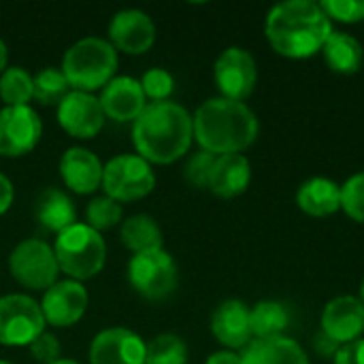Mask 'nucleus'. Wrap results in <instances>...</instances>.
Segmentation results:
<instances>
[{
    "instance_id": "obj_1",
    "label": "nucleus",
    "mask_w": 364,
    "mask_h": 364,
    "mask_svg": "<svg viewBox=\"0 0 364 364\" xmlns=\"http://www.w3.org/2000/svg\"><path fill=\"white\" fill-rule=\"evenodd\" d=\"M271 47L292 60H303L322 51L333 34V21L314 0H288L271 9L264 23Z\"/></svg>"
},
{
    "instance_id": "obj_2",
    "label": "nucleus",
    "mask_w": 364,
    "mask_h": 364,
    "mask_svg": "<svg viewBox=\"0 0 364 364\" xmlns=\"http://www.w3.org/2000/svg\"><path fill=\"white\" fill-rule=\"evenodd\" d=\"M194 141L188 109L177 102H149L132 126V143L149 164H171L183 158Z\"/></svg>"
},
{
    "instance_id": "obj_3",
    "label": "nucleus",
    "mask_w": 364,
    "mask_h": 364,
    "mask_svg": "<svg viewBox=\"0 0 364 364\" xmlns=\"http://www.w3.org/2000/svg\"><path fill=\"white\" fill-rule=\"evenodd\" d=\"M194 139L213 156L241 154L258 136V117L245 102L209 98L192 115Z\"/></svg>"
},
{
    "instance_id": "obj_4",
    "label": "nucleus",
    "mask_w": 364,
    "mask_h": 364,
    "mask_svg": "<svg viewBox=\"0 0 364 364\" xmlns=\"http://www.w3.org/2000/svg\"><path fill=\"white\" fill-rule=\"evenodd\" d=\"M117 51L115 47L98 36H85L77 41L62 58L60 70L75 92L92 94L102 90L115 75Z\"/></svg>"
},
{
    "instance_id": "obj_5",
    "label": "nucleus",
    "mask_w": 364,
    "mask_h": 364,
    "mask_svg": "<svg viewBox=\"0 0 364 364\" xmlns=\"http://www.w3.org/2000/svg\"><path fill=\"white\" fill-rule=\"evenodd\" d=\"M53 252L60 271L75 282L92 279L102 271L107 260V245L100 232L79 222L58 235Z\"/></svg>"
},
{
    "instance_id": "obj_6",
    "label": "nucleus",
    "mask_w": 364,
    "mask_h": 364,
    "mask_svg": "<svg viewBox=\"0 0 364 364\" xmlns=\"http://www.w3.org/2000/svg\"><path fill=\"white\" fill-rule=\"evenodd\" d=\"M105 196L117 203H130L145 198L156 188V175L151 164L134 154L111 158L102 168Z\"/></svg>"
},
{
    "instance_id": "obj_7",
    "label": "nucleus",
    "mask_w": 364,
    "mask_h": 364,
    "mask_svg": "<svg viewBox=\"0 0 364 364\" xmlns=\"http://www.w3.org/2000/svg\"><path fill=\"white\" fill-rule=\"evenodd\" d=\"M9 271L13 279L28 290H49L60 275L55 252L41 239H26L17 243L9 256Z\"/></svg>"
},
{
    "instance_id": "obj_8",
    "label": "nucleus",
    "mask_w": 364,
    "mask_h": 364,
    "mask_svg": "<svg viewBox=\"0 0 364 364\" xmlns=\"http://www.w3.org/2000/svg\"><path fill=\"white\" fill-rule=\"evenodd\" d=\"M128 282L136 294L149 301H162L177 288V264L164 250L134 254L128 262Z\"/></svg>"
},
{
    "instance_id": "obj_9",
    "label": "nucleus",
    "mask_w": 364,
    "mask_h": 364,
    "mask_svg": "<svg viewBox=\"0 0 364 364\" xmlns=\"http://www.w3.org/2000/svg\"><path fill=\"white\" fill-rule=\"evenodd\" d=\"M45 333L41 305L26 294H9L0 299V346L23 348Z\"/></svg>"
},
{
    "instance_id": "obj_10",
    "label": "nucleus",
    "mask_w": 364,
    "mask_h": 364,
    "mask_svg": "<svg viewBox=\"0 0 364 364\" xmlns=\"http://www.w3.org/2000/svg\"><path fill=\"white\" fill-rule=\"evenodd\" d=\"M215 85L222 92V98L243 102L247 96H252L258 79L256 60L250 51L241 47H228L224 49L213 66Z\"/></svg>"
},
{
    "instance_id": "obj_11",
    "label": "nucleus",
    "mask_w": 364,
    "mask_h": 364,
    "mask_svg": "<svg viewBox=\"0 0 364 364\" xmlns=\"http://www.w3.org/2000/svg\"><path fill=\"white\" fill-rule=\"evenodd\" d=\"M43 134L38 113L26 107H4L0 111V156L19 158L32 151Z\"/></svg>"
},
{
    "instance_id": "obj_12",
    "label": "nucleus",
    "mask_w": 364,
    "mask_h": 364,
    "mask_svg": "<svg viewBox=\"0 0 364 364\" xmlns=\"http://www.w3.org/2000/svg\"><path fill=\"white\" fill-rule=\"evenodd\" d=\"M58 122L75 139H94L105 126V111L94 94L70 90L58 105Z\"/></svg>"
},
{
    "instance_id": "obj_13",
    "label": "nucleus",
    "mask_w": 364,
    "mask_h": 364,
    "mask_svg": "<svg viewBox=\"0 0 364 364\" xmlns=\"http://www.w3.org/2000/svg\"><path fill=\"white\" fill-rule=\"evenodd\" d=\"M87 303H90L87 290L81 286V282L66 279V282H55L49 290H45L41 311L45 324H51L55 328H66L83 318Z\"/></svg>"
},
{
    "instance_id": "obj_14",
    "label": "nucleus",
    "mask_w": 364,
    "mask_h": 364,
    "mask_svg": "<svg viewBox=\"0 0 364 364\" xmlns=\"http://www.w3.org/2000/svg\"><path fill=\"white\" fill-rule=\"evenodd\" d=\"M147 343L128 328H107L90 346L92 364H145Z\"/></svg>"
},
{
    "instance_id": "obj_15",
    "label": "nucleus",
    "mask_w": 364,
    "mask_h": 364,
    "mask_svg": "<svg viewBox=\"0 0 364 364\" xmlns=\"http://www.w3.org/2000/svg\"><path fill=\"white\" fill-rule=\"evenodd\" d=\"M109 38L115 51L130 55L145 53L156 41V26L151 17L139 9H124L113 15L109 23Z\"/></svg>"
},
{
    "instance_id": "obj_16",
    "label": "nucleus",
    "mask_w": 364,
    "mask_h": 364,
    "mask_svg": "<svg viewBox=\"0 0 364 364\" xmlns=\"http://www.w3.org/2000/svg\"><path fill=\"white\" fill-rule=\"evenodd\" d=\"M322 333L339 346H348L364 335V303L356 296L333 299L322 311Z\"/></svg>"
},
{
    "instance_id": "obj_17",
    "label": "nucleus",
    "mask_w": 364,
    "mask_h": 364,
    "mask_svg": "<svg viewBox=\"0 0 364 364\" xmlns=\"http://www.w3.org/2000/svg\"><path fill=\"white\" fill-rule=\"evenodd\" d=\"M98 100L105 111V117H111L115 122H136V117L147 107L141 81L126 75L113 77L102 87Z\"/></svg>"
},
{
    "instance_id": "obj_18",
    "label": "nucleus",
    "mask_w": 364,
    "mask_h": 364,
    "mask_svg": "<svg viewBox=\"0 0 364 364\" xmlns=\"http://www.w3.org/2000/svg\"><path fill=\"white\" fill-rule=\"evenodd\" d=\"M211 333L224 348L245 350L254 339L250 326V309L245 303L237 299L220 303L211 316Z\"/></svg>"
},
{
    "instance_id": "obj_19",
    "label": "nucleus",
    "mask_w": 364,
    "mask_h": 364,
    "mask_svg": "<svg viewBox=\"0 0 364 364\" xmlns=\"http://www.w3.org/2000/svg\"><path fill=\"white\" fill-rule=\"evenodd\" d=\"M102 164L96 154L85 147H70L60 158V175L68 190L92 194L102 186Z\"/></svg>"
},
{
    "instance_id": "obj_20",
    "label": "nucleus",
    "mask_w": 364,
    "mask_h": 364,
    "mask_svg": "<svg viewBox=\"0 0 364 364\" xmlns=\"http://www.w3.org/2000/svg\"><path fill=\"white\" fill-rule=\"evenodd\" d=\"M252 181V166L243 154H226L218 156L211 177L209 190L220 198H235L247 190Z\"/></svg>"
},
{
    "instance_id": "obj_21",
    "label": "nucleus",
    "mask_w": 364,
    "mask_h": 364,
    "mask_svg": "<svg viewBox=\"0 0 364 364\" xmlns=\"http://www.w3.org/2000/svg\"><path fill=\"white\" fill-rule=\"evenodd\" d=\"M243 364H309L305 350L290 337L252 339L241 354Z\"/></svg>"
},
{
    "instance_id": "obj_22",
    "label": "nucleus",
    "mask_w": 364,
    "mask_h": 364,
    "mask_svg": "<svg viewBox=\"0 0 364 364\" xmlns=\"http://www.w3.org/2000/svg\"><path fill=\"white\" fill-rule=\"evenodd\" d=\"M296 205L311 218H328L341 209V186L326 177L307 179L296 192Z\"/></svg>"
},
{
    "instance_id": "obj_23",
    "label": "nucleus",
    "mask_w": 364,
    "mask_h": 364,
    "mask_svg": "<svg viewBox=\"0 0 364 364\" xmlns=\"http://www.w3.org/2000/svg\"><path fill=\"white\" fill-rule=\"evenodd\" d=\"M34 215L43 228H47L49 232H55V235H60L66 228H70L73 224H77L75 203L68 198L66 192H62L58 188H47L36 196Z\"/></svg>"
},
{
    "instance_id": "obj_24",
    "label": "nucleus",
    "mask_w": 364,
    "mask_h": 364,
    "mask_svg": "<svg viewBox=\"0 0 364 364\" xmlns=\"http://www.w3.org/2000/svg\"><path fill=\"white\" fill-rule=\"evenodd\" d=\"M322 53L328 68L341 75L356 73L364 62V49L360 41L348 32H333L324 43Z\"/></svg>"
},
{
    "instance_id": "obj_25",
    "label": "nucleus",
    "mask_w": 364,
    "mask_h": 364,
    "mask_svg": "<svg viewBox=\"0 0 364 364\" xmlns=\"http://www.w3.org/2000/svg\"><path fill=\"white\" fill-rule=\"evenodd\" d=\"M122 243L132 254H145L154 250H162V230L158 222L145 213L128 218L119 228Z\"/></svg>"
},
{
    "instance_id": "obj_26",
    "label": "nucleus",
    "mask_w": 364,
    "mask_h": 364,
    "mask_svg": "<svg viewBox=\"0 0 364 364\" xmlns=\"http://www.w3.org/2000/svg\"><path fill=\"white\" fill-rule=\"evenodd\" d=\"M250 326L254 339L279 337L288 326V311L277 301H260L250 309Z\"/></svg>"
},
{
    "instance_id": "obj_27",
    "label": "nucleus",
    "mask_w": 364,
    "mask_h": 364,
    "mask_svg": "<svg viewBox=\"0 0 364 364\" xmlns=\"http://www.w3.org/2000/svg\"><path fill=\"white\" fill-rule=\"evenodd\" d=\"M0 98L6 107H26L34 98V79L21 66H11L0 75Z\"/></svg>"
},
{
    "instance_id": "obj_28",
    "label": "nucleus",
    "mask_w": 364,
    "mask_h": 364,
    "mask_svg": "<svg viewBox=\"0 0 364 364\" xmlns=\"http://www.w3.org/2000/svg\"><path fill=\"white\" fill-rule=\"evenodd\" d=\"M145 364H188V348L181 337L164 333L145 348Z\"/></svg>"
},
{
    "instance_id": "obj_29",
    "label": "nucleus",
    "mask_w": 364,
    "mask_h": 364,
    "mask_svg": "<svg viewBox=\"0 0 364 364\" xmlns=\"http://www.w3.org/2000/svg\"><path fill=\"white\" fill-rule=\"evenodd\" d=\"M32 79H34V98L45 107L47 105L58 107L62 102V98L70 92L68 90L70 85H68V81L60 68L47 66V68L38 70Z\"/></svg>"
},
{
    "instance_id": "obj_30",
    "label": "nucleus",
    "mask_w": 364,
    "mask_h": 364,
    "mask_svg": "<svg viewBox=\"0 0 364 364\" xmlns=\"http://www.w3.org/2000/svg\"><path fill=\"white\" fill-rule=\"evenodd\" d=\"M85 218H87V226L94 228L96 232L109 230L122 222V207L117 200H113L109 196H98L87 205Z\"/></svg>"
},
{
    "instance_id": "obj_31",
    "label": "nucleus",
    "mask_w": 364,
    "mask_h": 364,
    "mask_svg": "<svg viewBox=\"0 0 364 364\" xmlns=\"http://www.w3.org/2000/svg\"><path fill=\"white\" fill-rule=\"evenodd\" d=\"M141 87L145 98H149L151 102H164L168 100V96L175 90V79L166 68H149L143 79H141Z\"/></svg>"
},
{
    "instance_id": "obj_32",
    "label": "nucleus",
    "mask_w": 364,
    "mask_h": 364,
    "mask_svg": "<svg viewBox=\"0 0 364 364\" xmlns=\"http://www.w3.org/2000/svg\"><path fill=\"white\" fill-rule=\"evenodd\" d=\"M341 209L354 222L364 224V173L350 177L341 186Z\"/></svg>"
},
{
    "instance_id": "obj_33",
    "label": "nucleus",
    "mask_w": 364,
    "mask_h": 364,
    "mask_svg": "<svg viewBox=\"0 0 364 364\" xmlns=\"http://www.w3.org/2000/svg\"><path fill=\"white\" fill-rule=\"evenodd\" d=\"M215 158L218 156H213V154H209L205 149L190 156L186 166H183V177L188 179V183L194 186V188H209V177H211Z\"/></svg>"
},
{
    "instance_id": "obj_34",
    "label": "nucleus",
    "mask_w": 364,
    "mask_h": 364,
    "mask_svg": "<svg viewBox=\"0 0 364 364\" xmlns=\"http://www.w3.org/2000/svg\"><path fill=\"white\" fill-rule=\"evenodd\" d=\"M328 19H337L341 23H358L364 21V0H324L320 2Z\"/></svg>"
},
{
    "instance_id": "obj_35",
    "label": "nucleus",
    "mask_w": 364,
    "mask_h": 364,
    "mask_svg": "<svg viewBox=\"0 0 364 364\" xmlns=\"http://www.w3.org/2000/svg\"><path fill=\"white\" fill-rule=\"evenodd\" d=\"M28 348H30L32 358L41 364L58 363L60 360V354H62L60 341L51 333H41Z\"/></svg>"
},
{
    "instance_id": "obj_36",
    "label": "nucleus",
    "mask_w": 364,
    "mask_h": 364,
    "mask_svg": "<svg viewBox=\"0 0 364 364\" xmlns=\"http://www.w3.org/2000/svg\"><path fill=\"white\" fill-rule=\"evenodd\" d=\"M335 364H364V337L341 346L335 356Z\"/></svg>"
},
{
    "instance_id": "obj_37",
    "label": "nucleus",
    "mask_w": 364,
    "mask_h": 364,
    "mask_svg": "<svg viewBox=\"0 0 364 364\" xmlns=\"http://www.w3.org/2000/svg\"><path fill=\"white\" fill-rule=\"evenodd\" d=\"M339 343L337 341H333L326 333H318L316 337H314V350L322 356V358H335L337 356V352H339Z\"/></svg>"
},
{
    "instance_id": "obj_38",
    "label": "nucleus",
    "mask_w": 364,
    "mask_h": 364,
    "mask_svg": "<svg viewBox=\"0 0 364 364\" xmlns=\"http://www.w3.org/2000/svg\"><path fill=\"white\" fill-rule=\"evenodd\" d=\"M13 196H15V192H13V183L9 181V177H4V175L0 173V215H4V213L11 209V205H13Z\"/></svg>"
},
{
    "instance_id": "obj_39",
    "label": "nucleus",
    "mask_w": 364,
    "mask_h": 364,
    "mask_svg": "<svg viewBox=\"0 0 364 364\" xmlns=\"http://www.w3.org/2000/svg\"><path fill=\"white\" fill-rule=\"evenodd\" d=\"M205 364H243V363H241V356H239V354H235V352H230V350H228V352H215V354H211Z\"/></svg>"
},
{
    "instance_id": "obj_40",
    "label": "nucleus",
    "mask_w": 364,
    "mask_h": 364,
    "mask_svg": "<svg viewBox=\"0 0 364 364\" xmlns=\"http://www.w3.org/2000/svg\"><path fill=\"white\" fill-rule=\"evenodd\" d=\"M6 62H9V51H6L4 41H0V75L6 70Z\"/></svg>"
},
{
    "instance_id": "obj_41",
    "label": "nucleus",
    "mask_w": 364,
    "mask_h": 364,
    "mask_svg": "<svg viewBox=\"0 0 364 364\" xmlns=\"http://www.w3.org/2000/svg\"><path fill=\"white\" fill-rule=\"evenodd\" d=\"M53 364H81V363H77V360H68V358H60L58 363H53Z\"/></svg>"
},
{
    "instance_id": "obj_42",
    "label": "nucleus",
    "mask_w": 364,
    "mask_h": 364,
    "mask_svg": "<svg viewBox=\"0 0 364 364\" xmlns=\"http://www.w3.org/2000/svg\"><path fill=\"white\" fill-rule=\"evenodd\" d=\"M358 299L364 303V282H363V286H360V296H358Z\"/></svg>"
},
{
    "instance_id": "obj_43",
    "label": "nucleus",
    "mask_w": 364,
    "mask_h": 364,
    "mask_svg": "<svg viewBox=\"0 0 364 364\" xmlns=\"http://www.w3.org/2000/svg\"><path fill=\"white\" fill-rule=\"evenodd\" d=\"M0 364H11V363H4V360H0Z\"/></svg>"
}]
</instances>
